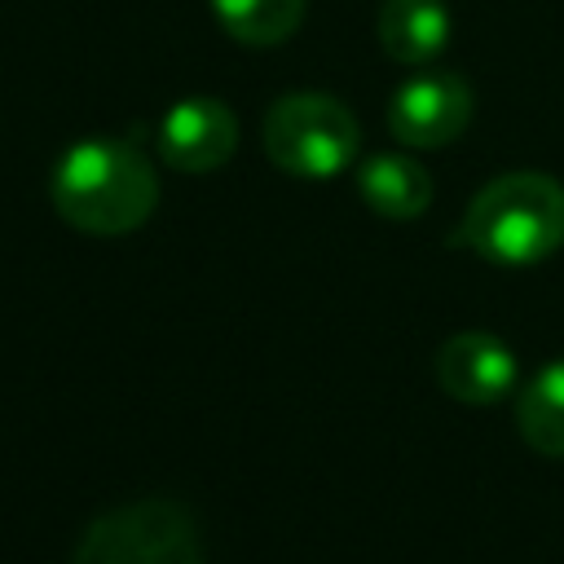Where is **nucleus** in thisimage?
Here are the masks:
<instances>
[{
	"instance_id": "f257e3e1",
	"label": "nucleus",
	"mask_w": 564,
	"mask_h": 564,
	"mask_svg": "<svg viewBox=\"0 0 564 564\" xmlns=\"http://www.w3.org/2000/svg\"><path fill=\"white\" fill-rule=\"evenodd\" d=\"M48 194L57 216L79 234L119 238L150 220L159 203V176L132 141L93 137V141H75L57 159Z\"/></svg>"
},
{
	"instance_id": "f03ea898",
	"label": "nucleus",
	"mask_w": 564,
	"mask_h": 564,
	"mask_svg": "<svg viewBox=\"0 0 564 564\" xmlns=\"http://www.w3.org/2000/svg\"><path fill=\"white\" fill-rule=\"evenodd\" d=\"M458 247L520 269L564 247V185L546 172H502L463 212Z\"/></svg>"
},
{
	"instance_id": "7ed1b4c3",
	"label": "nucleus",
	"mask_w": 564,
	"mask_h": 564,
	"mask_svg": "<svg viewBox=\"0 0 564 564\" xmlns=\"http://www.w3.org/2000/svg\"><path fill=\"white\" fill-rule=\"evenodd\" d=\"M70 564H203V533L185 502L137 498L97 516Z\"/></svg>"
},
{
	"instance_id": "20e7f679",
	"label": "nucleus",
	"mask_w": 564,
	"mask_h": 564,
	"mask_svg": "<svg viewBox=\"0 0 564 564\" xmlns=\"http://www.w3.org/2000/svg\"><path fill=\"white\" fill-rule=\"evenodd\" d=\"M264 154L304 181H326L344 172L361 150V128L352 110L326 93H286L264 115Z\"/></svg>"
},
{
	"instance_id": "39448f33",
	"label": "nucleus",
	"mask_w": 564,
	"mask_h": 564,
	"mask_svg": "<svg viewBox=\"0 0 564 564\" xmlns=\"http://www.w3.org/2000/svg\"><path fill=\"white\" fill-rule=\"evenodd\" d=\"M471 88L454 70H423L405 79L392 101H388V128L401 145L414 150H436L449 145L467 123H471Z\"/></svg>"
},
{
	"instance_id": "423d86ee",
	"label": "nucleus",
	"mask_w": 564,
	"mask_h": 564,
	"mask_svg": "<svg viewBox=\"0 0 564 564\" xmlns=\"http://www.w3.org/2000/svg\"><path fill=\"white\" fill-rule=\"evenodd\" d=\"M159 159L176 172H216L238 150V119L216 97H185L159 119Z\"/></svg>"
},
{
	"instance_id": "0eeeda50",
	"label": "nucleus",
	"mask_w": 564,
	"mask_h": 564,
	"mask_svg": "<svg viewBox=\"0 0 564 564\" xmlns=\"http://www.w3.org/2000/svg\"><path fill=\"white\" fill-rule=\"evenodd\" d=\"M436 383L463 405H494L516 388V357L489 330H458L436 348Z\"/></svg>"
},
{
	"instance_id": "6e6552de",
	"label": "nucleus",
	"mask_w": 564,
	"mask_h": 564,
	"mask_svg": "<svg viewBox=\"0 0 564 564\" xmlns=\"http://www.w3.org/2000/svg\"><path fill=\"white\" fill-rule=\"evenodd\" d=\"M379 44L392 62L427 66L449 44V9L445 0H383L379 9Z\"/></svg>"
},
{
	"instance_id": "1a4fd4ad",
	"label": "nucleus",
	"mask_w": 564,
	"mask_h": 564,
	"mask_svg": "<svg viewBox=\"0 0 564 564\" xmlns=\"http://www.w3.org/2000/svg\"><path fill=\"white\" fill-rule=\"evenodd\" d=\"M357 194L388 220H414L432 203V176L405 154H370L357 167Z\"/></svg>"
},
{
	"instance_id": "9d476101",
	"label": "nucleus",
	"mask_w": 564,
	"mask_h": 564,
	"mask_svg": "<svg viewBox=\"0 0 564 564\" xmlns=\"http://www.w3.org/2000/svg\"><path fill=\"white\" fill-rule=\"evenodd\" d=\"M516 423L520 436L546 454V458H564V357L542 366L516 397Z\"/></svg>"
},
{
	"instance_id": "9b49d317",
	"label": "nucleus",
	"mask_w": 564,
	"mask_h": 564,
	"mask_svg": "<svg viewBox=\"0 0 564 564\" xmlns=\"http://www.w3.org/2000/svg\"><path fill=\"white\" fill-rule=\"evenodd\" d=\"M212 13L220 31H229L238 44L269 48L300 26L304 0H212Z\"/></svg>"
}]
</instances>
